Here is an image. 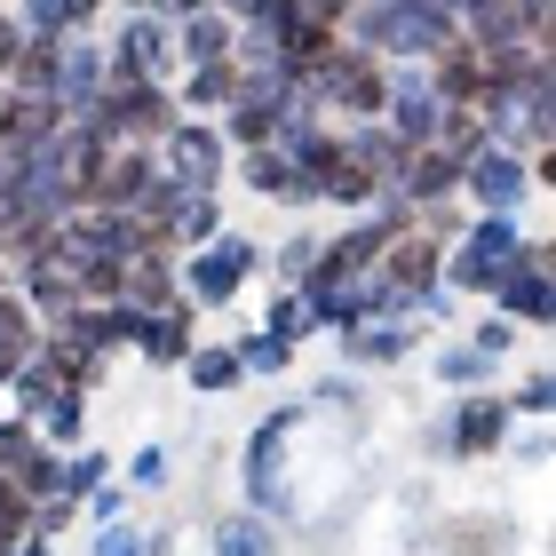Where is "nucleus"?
Segmentation results:
<instances>
[{
    "mask_svg": "<svg viewBox=\"0 0 556 556\" xmlns=\"http://www.w3.org/2000/svg\"><path fill=\"white\" fill-rule=\"evenodd\" d=\"M294 406L287 414H270L263 429H255V445H247V493L263 501V509H278V501H287V438H294Z\"/></svg>",
    "mask_w": 556,
    "mask_h": 556,
    "instance_id": "nucleus-1",
    "label": "nucleus"
},
{
    "mask_svg": "<svg viewBox=\"0 0 556 556\" xmlns=\"http://www.w3.org/2000/svg\"><path fill=\"white\" fill-rule=\"evenodd\" d=\"M509 263H517V223H509V215H485V223L462 239V255H453V278H462V287H493Z\"/></svg>",
    "mask_w": 556,
    "mask_h": 556,
    "instance_id": "nucleus-2",
    "label": "nucleus"
},
{
    "mask_svg": "<svg viewBox=\"0 0 556 556\" xmlns=\"http://www.w3.org/2000/svg\"><path fill=\"white\" fill-rule=\"evenodd\" d=\"M255 263H263V255H255L247 239H223V247H207V255L191 263V302H231V294H239V278L255 270Z\"/></svg>",
    "mask_w": 556,
    "mask_h": 556,
    "instance_id": "nucleus-3",
    "label": "nucleus"
},
{
    "mask_svg": "<svg viewBox=\"0 0 556 556\" xmlns=\"http://www.w3.org/2000/svg\"><path fill=\"white\" fill-rule=\"evenodd\" d=\"M493 294H501V311H517V318H548V255H541V247H533V255H525V263H509V270H501L493 278Z\"/></svg>",
    "mask_w": 556,
    "mask_h": 556,
    "instance_id": "nucleus-4",
    "label": "nucleus"
},
{
    "mask_svg": "<svg viewBox=\"0 0 556 556\" xmlns=\"http://www.w3.org/2000/svg\"><path fill=\"white\" fill-rule=\"evenodd\" d=\"M469 184H477V199H485L493 215H517V199H525L517 151H477V160H469Z\"/></svg>",
    "mask_w": 556,
    "mask_h": 556,
    "instance_id": "nucleus-5",
    "label": "nucleus"
},
{
    "mask_svg": "<svg viewBox=\"0 0 556 556\" xmlns=\"http://www.w3.org/2000/svg\"><path fill=\"white\" fill-rule=\"evenodd\" d=\"M167 151H175V184H184V191H207L215 175H223V143L207 128H175Z\"/></svg>",
    "mask_w": 556,
    "mask_h": 556,
    "instance_id": "nucleus-6",
    "label": "nucleus"
},
{
    "mask_svg": "<svg viewBox=\"0 0 556 556\" xmlns=\"http://www.w3.org/2000/svg\"><path fill=\"white\" fill-rule=\"evenodd\" d=\"M160 64H167V40H160V24H128V33H119V80L151 88V80H160Z\"/></svg>",
    "mask_w": 556,
    "mask_h": 556,
    "instance_id": "nucleus-7",
    "label": "nucleus"
},
{
    "mask_svg": "<svg viewBox=\"0 0 556 556\" xmlns=\"http://www.w3.org/2000/svg\"><path fill=\"white\" fill-rule=\"evenodd\" d=\"M501 429H509V406H501V397H469L445 445H453V453H485V445L501 438Z\"/></svg>",
    "mask_w": 556,
    "mask_h": 556,
    "instance_id": "nucleus-8",
    "label": "nucleus"
},
{
    "mask_svg": "<svg viewBox=\"0 0 556 556\" xmlns=\"http://www.w3.org/2000/svg\"><path fill=\"white\" fill-rule=\"evenodd\" d=\"M24 366H33V318L16 302H0V382H16Z\"/></svg>",
    "mask_w": 556,
    "mask_h": 556,
    "instance_id": "nucleus-9",
    "label": "nucleus"
},
{
    "mask_svg": "<svg viewBox=\"0 0 556 556\" xmlns=\"http://www.w3.org/2000/svg\"><path fill=\"white\" fill-rule=\"evenodd\" d=\"M350 358L358 366H374V358H406V334H397V326H366V318H350Z\"/></svg>",
    "mask_w": 556,
    "mask_h": 556,
    "instance_id": "nucleus-10",
    "label": "nucleus"
},
{
    "mask_svg": "<svg viewBox=\"0 0 556 556\" xmlns=\"http://www.w3.org/2000/svg\"><path fill=\"white\" fill-rule=\"evenodd\" d=\"M88 9H96V0H33V33L40 40H72L88 24Z\"/></svg>",
    "mask_w": 556,
    "mask_h": 556,
    "instance_id": "nucleus-11",
    "label": "nucleus"
},
{
    "mask_svg": "<svg viewBox=\"0 0 556 556\" xmlns=\"http://www.w3.org/2000/svg\"><path fill=\"white\" fill-rule=\"evenodd\" d=\"M215 556H278V541H270L263 517H231V525L215 533Z\"/></svg>",
    "mask_w": 556,
    "mask_h": 556,
    "instance_id": "nucleus-12",
    "label": "nucleus"
},
{
    "mask_svg": "<svg viewBox=\"0 0 556 556\" xmlns=\"http://www.w3.org/2000/svg\"><path fill=\"white\" fill-rule=\"evenodd\" d=\"M231 96H239V72L223 64V56L191 72V104H231Z\"/></svg>",
    "mask_w": 556,
    "mask_h": 556,
    "instance_id": "nucleus-13",
    "label": "nucleus"
},
{
    "mask_svg": "<svg viewBox=\"0 0 556 556\" xmlns=\"http://www.w3.org/2000/svg\"><path fill=\"white\" fill-rule=\"evenodd\" d=\"M287 366V334H247L239 342V374H278Z\"/></svg>",
    "mask_w": 556,
    "mask_h": 556,
    "instance_id": "nucleus-14",
    "label": "nucleus"
},
{
    "mask_svg": "<svg viewBox=\"0 0 556 556\" xmlns=\"http://www.w3.org/2000/svg\"><path fill=\"white\" fill-rule=\"evenodd\" d=\"M191 382H199V390H231V382H239V350H199V358H191Z\"/></svg>",
    "mask_w": 556,
    "mask_h": 556,
    "instance_id": "nucleus-15",
    "label": "nucleus"
},
{
    "mask_svg": "<svg viewBox=\"0 0 556 556\" xmlns=\"http://www.w3.org/2000/svg\"><path fill=\"white\" fill-rule=\"evenodd\" d=\"M184 48H191V64H215L223 48H231V33H223V16H191V33H184Z\"/></svg>",
    "mask_w": 556,
    "mask_h": 556,
    "instance_id": "nucleus-16",
    "label": "nucleus"
},
{
    "mask_svg": "<svg viewBox=\"0 0 556 556\" xmlns=\"http://www.w3.org/2000/svg\"><path fill=\"white\" fill-rule=\"evenodd\" d=\"M485 366H493L485 350H445V358H438V374H445V382H477Z\"/></svg>",
    "mask_w": 556,
    "mask_h": 556,
    "instance_id": "nucleus-17",
    "label": "nucleus"
},
{
    "mask_svg": "<svg viewBox=\"0 0 556 556\" xmlns=\"http://www.w3.org/2000/svg\"><path fill=\"white\" fill-rule=\"evenodd\" d=\"M96 556H143L136 525H112V533H96Z\"/></svg>",
    "mask_w": 556,
    "mask_h": 556,
    "instance_id": "nucleus-18",
    "label": "nucleus"
},
{
    "mask_svg": "<svg viewBox=\"0 0 556 556\" xmlns=\"http://www.w3.org/2000/svg\"><path fill=\"white\" fill-rule=\"evenodd\" d=\"M160 477H167V453H160V445L136 453V485H160Z\"/></svg>",
    "mask_w": 556,
    "mask_h": 556,
    "instance_id": "nucleus-19",
    "label": "nucleus"
},
{
    "mask_svg": "<svg viewBox=\"0 0 556 556\" xmlns=\"http://www.w3.org/2000/svg\"><path fill=\"white\" fill-rule=\"evenodd\" d=\"M477 350H485V358H501V350H509V318H493L485 334H477Z\"/></svg>",
    "mask_w": 556,
    "mask_h": 556,
    "instance_id": "nucleus-20",
    "label": "nucleus"
},
{
    "mask_svg": "<svg viewBox=\"0 0 556 556\" xmlns=\"http://www.w3.org/2000/svg\"><path fill=\"white\" fill-rule=\"evenodd\" d=\"M24 556H48V541H33V548H24Z\"/></svg>",
    "mask_w": 556,
    "mask_h": 556,
    "instance_id": "nucleus-21",
    "label": "nucleus"
}]
</instances>
